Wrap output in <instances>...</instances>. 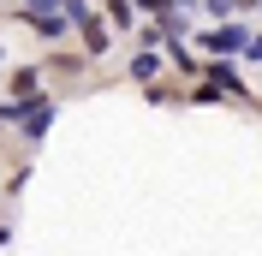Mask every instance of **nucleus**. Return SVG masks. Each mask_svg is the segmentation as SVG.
I'll return each mask as SVG.
<instances>
[{
  "instance_id": "6e6552de",
  "label": "nucleus",
  "mask_w": 262,
  "mask_h": 256,
  "mask_svg": "<svg viewBox=\"0 0 262 256\" xmlns=\"http://www.w3.org/2000/svg\"><path fill=\"white\" fill-rule=\"evenodd\" d=\"M42 6H54V0H24V12H42Z\"/></svg>"
},
{
  "instance_id": "0eeeda50",
  "label": "nucleus",
  "mask_w": 262,
  "mask_h": 256,
  "mask_svg": "<svg viewBox=\"0 0 262 256\" xmlns=\"http://www.w3.org/2000/svg\"><path fill=\"white\" fill-rule=\"evenodd\" d=\"M131 78H155V54H137L131 60Z\"/></svg>"
},
{
  "instance_id": "f03ea898",
  "label": "nucleus",
  "mask_w": 262,
  "mask_h": 256,
  "mask_svg": "<svg viewBox=\"0 0 262 256\" xmlns=\"http://www.w3.org/2000/svg\"><path fill=\"white\" fill-rule=\"evenodd\" d=\"M30 101H42V72L24 66V72H12V108H30Z\"/></svg>"
},
{
  "instance_id": "20e7f679",
  "label": "nucleus",
  "mask_w": 262,
  "mask_h": 256,
  "mask_svg": "<svg viewBox=\"0 0 262 256\" xmlns=\"http://www.w3.org/2000/svg\"><path fill=\"white\" fill-rule=\"evenodd\" d=\"M83 54H107V24H83Z\"/></svg>"
},
{
  "instance_id": "7ed1b4c3",
  "label": "nucleus",
  "mask_w": 262,
  "mask_h": 256,
  "mask_svg": "<svg viewBox=\"0 0 262 256\" xmlns=\"http://www.w3.org/2000/svg\"><path fill=\"white\" fill-rule=\"evenodd\" d=\"M48 119H54V108H48V101H36V113L24 108V137H42V131H48Z\"/></svg>"
},
{
  "instance_id": "423d86ee",
  "label": "nucleus",
  "mask_w": 262,
  "mask_h": 256,
  "mask_svg": "<svg viewBox=\"0 0 262 256\" xmlns=\"http://www.w3.org/2000/svg\"><path fill=\"white\" fill-rule=\"evenodd\" d=\"M238 6H256V0H209V12H214V18H227V12H238Z\"/></svg>"
},
{
  "instance_id": "f257e3e1",
  "label": "nucleus",
  "mask_w": 262,
  "mask_h": 256,
  "mask_svg": "<svg viewBox=\"0 0 262 256\" xmlns=\"http://www.w3.org/2000/svg\"><path fill=\"white\" fill-rule=\"evenodd\" d=\"M245 42H250V30H232V24H214V30L203 36L209 54H245Z\"/></svg>"
},
{
  "instance_id": "39448f33",
  "label": "nucleus",
  "mask_w": 262,
  "mask_h": 256,
  "mask_svg": "<svg viewBox=\"0 0 262 256\" xmlns=\"http://www.w3.org/2000/svg\"><path fill=\"white\" fill-rule=\"evenodd\" d=\"M107 18H114L119 30H131V24H137V18H131V0H107Z\"/></svg>"
}]
</instances>
